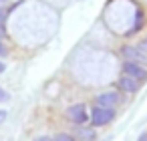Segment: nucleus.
<instances>
[{
    "mask_svg": "<svg viewBox=\"0 0 147 141\" xmlns=\"http://www.w3.org/2000/svg\"><path fill=\"white\" fill-rule=\"evenodd\" d=\"M113 117H115V111L113 109H109V107H95L93 111H91V121H93V125H107L109 121H113Z\"/></svg>",
    "mask_w": 147,
    "mask_h": 141,
    "instance_id": "nucleus-1",
    "label": "nucleus"
},
{
    "mask_svg": "<svg viewBox=\"0 0 147 141\" xmlns=\"http://www.w3.org/2000/svg\"><path fill=\"white\" fill-rule=\"evenodd\" d=\"M67 117H69V121H73V123L81 125V123H85V121L89 119V115H87V107H85L83 103L71 105V107L67 109Z\"/></svg>",
    "mask_w": 147,
    "mask_h": 141,
    "instance_id": "nucleus-2",
    "label": "nucleus"
},
{
    "mask_svg": "<svg viewBox=\"0 0 147 141\" xmlns=\"http://www.w3.org/2000/svg\"><path fill=\"white\" fill-rule=\"evenodd\" d=\"M123 73L127 75V77H131V79H135V81H145L147 79V71L145 69H141L137 63H133V61H127L125 65H123Z\"/></svg>",
    "mask_w": 147,
    "mask_h": 141,
    "instance_id": "nucleus-3",
    "label": "nucleus"
},
{
    "mask_svg": "<svg viewBox=\"0 0 147 141\" xmlns=\"http://www.w3.org/2000/svg\"><path fill=\"white\" fill-rule=\"evenodd\" d=\"M117 101H119L117 93H103V95L97 97V105H99V107H109V109H113V105H115Z\"/></svg>",
    "mask_w": 147,
    "mask_h": 141,
    "instance_id": "nucleus-4",
    "label": "nucleus"
},
{
    "mask_svg": "<svg viewBox=\"0 0 147 141\" xmlns=\"http://www.w3.org/2000/svg\"><path fill=\"white\" fill-rule=\"evenodd\" d=\"M119 87H121L123 91H127V93H135V91L139 89V81H135V79L123 75V77L119 79Z\"/></svg>",
    "mask_w": 147,
    "mask_h": 141,
    "instance_id": "nucleus-5",
    "label": "nucleus"
},
{
    "mask_svg": "<svg viewBox=\"0 0 147 141\" xmlns=\"http://www.w3.org/2000/svg\"><path fill=\"white\" fill-rule=\"evenodd\" d=\"M123 57H127V59L133 61V63H137V61H145V57H143L137 49H133V47H125V49H123Z\"/></svg>",
    "mask_w": 147,
    "mask_h": 141,
    "instance_id": "nucleus-6",
    "label": "nucleus"
},
{
    "mask_svg": "<svg viewBox=\"0 0 147 141\" xmlns=\"http://www.w3.org/2000/svg\"><path fill=\"white\" fill-rule=\"evenodd\" d=\"M77 137L81 141H93L95 139V133L91 129H77Z\"/></svg>",
    "mask_w": 147,
    "mask_h": 141,
    "instance_id": "nucleus-7",
    "label": "nucleus"
},
{
    "mask_svg": "<svg viewBox=\"0 0 147 141\" xmlns=\"http://www.w3.org/2000/svg\"><path fill=\"white\" fill-rule=\"evenodd\" d=\"M55 141H77V139H73L71 135H67V133H61V135H57L55 137Z\"/></svg>",
    "mask_w": 147,
    "mask_h": 141,
    "instance_id": "nucleus-8",
    "label": "nucleus"
},
{
    "mask_svg": "<svg viewBox=\"0 0 147 141\" xmlns=\"http://www.w3.org/2000/svg\"><path fill=\"white\" fill-rule=\"evenodd\" d=\"M8 99V95H6V91H2V89H0V101H6Z\"/></svg>",
    "mask_w": 147,
    "mask_h": 141,
    "instance_id": "nucleus-9",
    "label": "nucleus"
},
{
    "mask_svg": "<svg viewBox=\"0 0 147 141\" xmlns=\"http://www.w3.org/2000/svg\"><path fill=\"white\" fill-rule=\"evenodd\" d=\"M4 55H6V47L0 43V57H4Z\"/></svg>",
    "mask_w": 147,
    "mask_h": 141,
    "instance_id": "nucleus-10",
    "label": "nucleus"
},
{
    "mask_svg": "<svg viewBox=\"0 0 147 141\" xmlns=\"http://www.w3.org/2000/svg\"><path fill=\"white\" fill-rule=\"evenodd\" d=\"M2 20H4V10L0 8V22H2Z\"/></svg>",
    "mask_w": 147,
    "mask_h": 141,
    "instance_id": "nucleus-11",
    "label": "nucleus"
},
{
    "mask_svg": "<svg viewBox=\"0 0 147 141\" xmlns=\"http://www.w3.org/2000/svg\"><path fill=\"white\" fill-rule=\"evenodd\" d=\"M34 141H49V139H47V137H36Z\"/></svg>",
    "mask_w": 147,
    "mask_h": 141,
    "instance_id": "nucleus-12",
    "label": "nucleus"
},
{
    "mask_svg": "<svg viewBox=\"0 0 147 141\" xmlns=\"http://www.w3.org/2000/svg\"><path fill=\"white\" fill-rule=\"evenodd\" d=\"M2 73H4V65H2V63H0V75H2Z\"/></svg>",
    "mask_w": 147,
    "mask_h": 141,
    "instance_id": "nucleus-13",
    "label": "nucleus"
},
{
    "mask_svg": "<svg viewBox=\"0 0 147 141\" xmlns=\"http://www.w3.org/2000/svg\"><path fill=\"white\" fill-rule=\"evenodd\" d=\"M141 47H143V49H147V40H143V45H141Z\"/></svg>",
    "mask_w": 147,
    "mask_h": 141,
    "instance_id": "nucleus-14",
    "label": "nucleus"
},
{
    "mask_svg": "<svg viewBox=\"0 0 147 141\" xmlns=\"http://www.w3.org/2000/svg\"><path fill=\"white\" fill-rule=\"evenodd\" d=\"M0 36H2V32H0Z\"/></svg>",
    "mask_w": 147,
    "mask_h": 141,
    "instance_id": "nucleus-15",
    "label": "nucleus"
}]
</instances>
